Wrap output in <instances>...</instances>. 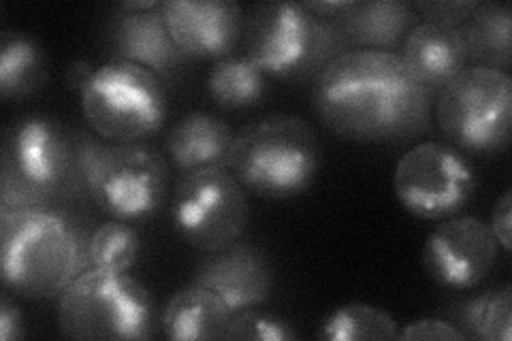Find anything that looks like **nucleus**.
Returning <instances> with one entry per match:
<instances>
[{
    "mask_svg": "<svg viewBox=\"0 0 512 341\" xmlns=\"http://www.w3.org/2000/svg\"><path fill=\"white\" fill-rule=\"evenodd\" d=\"M246 56L267 77L303 81L350 52L338 22L320 20L301 3H261L244 20Z\"/></svg>",
    "mask_w": 512,
    "mask_h": 341,
    "instance_id": "nucleus-5",
    "label": "nucleus"
},
{
    "mask_svg": "<svg viewBox=\"0 0 512 341\" xmlns=\"http://www.w3.org/2000/svg\"><path fill=\"white\" fill-rule=\"evenodd\" d=\"M26 335V324L22 318L20 307L9 297V290L0 297V339L15 341Z\"/></svg>",
    "mask_w": 512,
    "mask_h": 341,
    "instance_id": "nucleus-30",
    "label": "nucleus"
},
{
    "mask_svg": "<svg viewBox=\"0 0 512 341\" xmlns=\"http://www.w3.org/2000/svg\"><path fill=\"white\" fill-rule=\"evenodd\" d=\"M399 327L391 314L370 303H346L333 310L318 329L325 341H393Z\"/></svg>",
    "mask_w": 512,
    "mask_h": 341,
    "instance_id": "nucleus-24",
    "label": "nucleus"
},
{
    "mask_svg": "<svg viewBox=\"0 0 512 341\" xmlns=\"http://www.w3.org/2000/svg\"><path fill=\"white\" fill-rule=\"evenodd\" d=\"M399 341H463L466 337L455 324L440 320V318H421L410 324H404V329L397 333Z\"/></svg>",
    "mask_w": 512,
    "mask_h": 341,
    "instance_id": "nucleus-28",
    "label": "nucleus"
},
{
    "mask_svg": "<svg viewBox=\"0 0 512 341\" xmlns=\"http://www.w3.org/2000/svg\"><path fill=\"white\" fill-rule=\"evenodd\" d=\"M410 5L423 22L461 28V24L470 18V13L476 9L478 3H474V0H436V3H431V0L423 3V0H419V3Z\"/></svg>",
    "mask_w": 512,
    "mask_h": 341,
    "instance_id": "nucleus-27",
    "label": "nucleus"
},
{
    "mask_svg": "<svg viewBox=\"0 0 512 341\" xmlns=\"http://www.w3.org/2000/svg\"><path fill=\"white\" fill-rule=\"evenodd\" d=\"M163 3H158V0H146V3H124L120 5L122 11H154L160 9Z\"/></svg>",
    "mask_w": 512,
    "mask_h": 341,
    "instance_id": "nucleus-33",
    "label": "nucleus"
},
{
    "mask_svg": "<svg viewBox=\"0 0 512 341\" xmlns=\"http://www.w3.org/2000/svg\"><path fill=\"white\" fill-rule=\"evenodd\" d=\"M152 292L128 273L88 269L60 295L58 331L73 341H141L154 335Z\"/></svg>",
    "mask_w": 512,
    "mask_h": 341,
    "instance_id": "nucleus-7",
    "label": "nucleus"
},
{
    "mask_svg": "<svg viewBox=\"0 0 512 341\" xmlns=\"http://www.w3.org/2000/svg\"><path fill=\"white\" fill-rule=\"evenodd\" d=\"M510 226H512V192L506 190L498 199V203H495L491 224H489L495 241H498V246L506 254H510Z\"/></svg>",
    "mask_w": 512,
    "mask_h": 341,
    "instance_id": "nucleus-29",
    "label": "nucleus"
},
{
    "mask_svg": "<svg viewBox=\"0 0 512 341\" xmlns=\"http://www.w3.org/2000/svg\"><path fill=\"white\" fill-rule=\"evenodd\" d=\"M235 133L218 116L205 111L186 113L165 137V152L171 165L182 171L227 167Z\"/></svg>",
    "mask_w": 512,
    "mask_h": 341,
    "instance_id": "nucleus-18",
    "label": "nucleus"
},
{
    "mask_svg": "<svg viewBox=\"0 0 512 341\" xmlns=\"http://www.w3.org/2000/svg\"><path fill=\"white\" fill-rule=\"evenodd\" d=\"M141 254V237L131 222L111 220L88 237V261L92 269L126 273Z\"/></svg>",
    "mask_w": 512,
    "mask_h": 341,
    "instance_id": "nucleus-25",
    "label": "nucleus"
},
{
    "mask_svg": "<svg viewBox=\"0 0 512 341\" xmlns=\"http://www.w3.org/2000/svg\"><path fill=\"white\" fill-rule=\"evenodd\" d=\"M224 339H235V341H297L299 333L291 322L261 312L252 307V310L237 312L231 316L227 333Z\"/></svg>",
    "mask_w": 512,
    "mask_h": 341,
    "instance_id": "nucleus-26",
    "label": "nucleus"
},
{
    "mask_svg": "<svg viewBox=\"0 0 512 341\" xmlns=\"http://www.w3.org/2000/svg\"><path fill=\"white\" fill-rule=\"evenodd\" d=\"M231 316V310L218 295L192 282V286L178 290L167 301L160 327L165 337L173 341L224 339Z\"/></svg>",
    "mask_w": 512,
    "mask_h": 341,
    "instance_id": "nucleus-19",
    "label": "nucleus"
},
{
    "mask_svg": "<svg viewBox=\"0 0 512 341\" xmlns=\"http://www.w3.org/2000/svg\"><path fill=\"white\" fill-rule=\"evenodd\" d=\"M195 284L212 290L229 307L231 314L263 305L274 288V271L267 254L248 241L207 254L197 267Z\"/></svg>",
    "mask_w": 512,
    "mask_h": 341,
    "instance_id": "nucleus-14",
    "label": "nucleus"
},
{
    "mask_svg": "<svg viewBox=\"0 0 512 341\" xmlns=\"http://www.w3.org/2000/svg\"><path fill=\"white\" fill-rule=\"evenodd\" d=\"M88 233L56 207L0 214V278L24 299H54L90 269Z\"/></svg>",
    "mask_w": 512,
    "mask_h": 341,
    "instance_id": "nucleus-3",
    "label": "nucleus"
},
{
    "mask_svg": "<svg viewBox=\"0 0 512 341\" xmlns=\"http://www.w3.org/2000/svg\"><path fill=\"white\" fill-rule=\"evenodd\" d=\"M47 79L43 47L26 32L5 30L0 37V94L5 101H20L39 92Z\"/></svg>",
    "mask_w": 512,
    "mask_h": 341,
    "instance_id": "nucleus-21",
    "label": "nucleus"
},
{
    "mask_svg": "<svg viewBox=\"0 0 512 341\" xmlns=\"http://www.w3.org/2000/svg\"><path fill=\"white\" fill-rule=\"evenodd\" d=\"M419 15L402 0H363L352 5L338 26L350 52H393L402 47Z\"/></svg>",
    "mask_w": 512,
    "mask_h": 341,
    "instance_id": "nucleus-17",
    "label": "nucleus"
},
{
    "mask_svg": "<svg viewBox=\"0 0 512 341\" xmlns=\"http://www.w3.org/2000/svg\"><path fill=\"white\" fill-rule=\"evenodd\" d=\"M79 96L88 128L107 143H148L167 120L163 79L131 62L101 64Z\"/></svg>",
    "mask_w": 512,
    "mask_h": 341,
    "instance_id": "nucleus-8",
    "label": "nucleus"
},
{
    "mask_svg": "<svg viewBox=\"0 0 512 341\" xmlns=\"http://www.w3.org/2000/svg\"><path fill=\"white\" fill-rule=\"evenodd\" d=\"M88 197L107 216L122 222L148 220L165 205L169 165L148 143H107L75 131Z\"/></svg>",
    "mask_w": 512,
    "mask_h": 341,
    "instance_id": "nucleus-6",
    "label": "nucleus"
},
{
    "mask_svg": "<svg viewBox=\"0 0 512 341\" xmlns=\"http://www.w3.org/2000/svg\"><path fill=\"white\" fill-rule=\"evenodd\" d=\"M436 124L463 154L504 152L512 128V79L504 71L468 67L436 94Z\"/></svg>",
    "mask_w": 512,
    "mask_h": 341,
    "instance_id": "nucleus-9",
    "label": "nucleus"
},
{
    "mask_svg": "<svg viewBox=\"0 0 512 341\" xmlns=\"http://www.w3.org/2000/svg\"><path fill=\"white\" fill-rule=\"evenodd\" d=\"M478 180L468 156L451 143H416L397 160L393 190L408 214L442 222L457 216L474 199Z\"/></svg>",
    "mask_w": 512,
    "mask_h": 341,
    "instance_id": "nucleus-11",
    "label": "nucleus"
},
{
    "mask_svg": "<svg viewBox=\"0 0 512 341\" xmlns=\"http://www.w3.org/2000/svg\"><path fill=\"white\" fill-rule=\"evenodd\" d=\"M468 62L508 73L512 64V9L506 3H478L461 24Z\"/></svg>",
    "mask_w": 512,
    "mask_h": 341,
    "instance_id": "nucleus-20",
    "label": "nucleus"
},
{
    "mask_svg": "<svg viewBox=\"0 0 512 341\" xmlns=\"http://www.w3.org/2000/svg\"><path fill=\"white\" fill-rule=\"evenodd\" d=\"M314 128L291 113H274L235 133L227 169L246 192L284 201L308 192L320 169Z\"/></svg>",
    "mask_w": 512,
    "mask_h": 341,
    "instance_id": "nucleus-4",
    "label": "nucleus"
},
{
    "mask_svg": "<svg viewBox=\"0 0 512 341\" xmlns=\"http://www.w3.org/2000/svg\"><path fill=\"white\" fill-rule=\"evenodd\" d=\"M107 47L111 60L137 64L160 79H173L186 62L175 47L160 9L118 11L107 24Z\"/></svg>",
    "mask_w": 512,
    "mask_h": 341,
    "instance_id": "nucleus-15",
    "label": "nucleus"
},
{
    "mask_svg": "<svg viewBox=\"0 0 512 341\" xmlns=\"http://www.w3.org/2000/svg\"><path fill=\"white\" fill-rule=\"evenodd\" d=\"M500 246L489 224L474 216H453L423 246V267L436 284L453 290L474 288L493 271Z\"/></svg>",
    "mask_w": 512,
    "mask_h": 341,
    "instance_id": "nucleus-12",
    "label": "nucleus"
},
{
    "mask_svg": "<svg viewBox=\"0 0 512 341\" xmlns=\"http://www.w3.org/2000/svg\"><path fill=\"white\" fill-rule=\"evenodd\" d=\"M88 194L75 131L47 113H24L0 145V214L52 209Z\"/></svg>",
    "mask_w": 512,
    "mask_h": 341,
    "instance_id": "nucleus-2",
    "label": "nucleus"
},
{
    "mask_svg": "<svg viewBox=\"0 0 512 341\" xmlns=\"http://www.w3.org/2000/svg\"><path fill=\"white\" fill-rule=\"evenodd\" d=\"M453 322L466 339H512V288L504 284L453 307Z\"/></svg>",
    "mask_w": 512,
    "mask_h": 341,
    "instance_id": "nucleus-23",
    "label": "nucleus"
},
{
    "mask_svg": "<svg viewBox=\"0 0 512 341\" xmlns=\"http://www.w3.org/2000/svg\"><path fill=\"white\" fill-rule=\"evenodd\" d=\"M92 75H94V69L86 60H75L69 64L67 71H64V77H67V86L79 94H82V90L86 88Z\"/></svg>",
    "mask_w": 512,
    "mask_h": 341,
    "instance_id": "nucleus-32",
    "label": "nucleus"
},
{
    "mask_svg": "<svg viewBox=\"0 0 512 341\" xmlns=\"http://www.w3.org/2000/svg\"><path fill=\"white\" fill-rule=\"evenodd\" d=\"M312 107L327 131L357 143H408L431 128V94L395 52L352 50L314 77Z\"/></svg>",
    "mask_w": 512,
    "mask_h": 341,
    "instance_id": "nucleus-1",
    "label": "nucleus"
},
{
    "mask_svg": "<svg viewBox=\"0 0 512 341\" xmlns=\"http://www.w3.org/2000/svg\"><path fill=\"white\" fill-rule=\"evenodd\" d=\"M207 92L224 111L254 109L267 94V75L246 54H231L214 62L207 75Z\"/></svg>",
    "mask_w": 512,
    "mask_h": 341,
    "instance_id": "nucleus-22",
    "label": "nucleus"
},
{
    "mask_svg": "<svg viewBox=\"0 0 512 341\" xmlns=\"http://www.w3.org/2000/svg\"><path fill=\"white\" fill-rule=\"evenodd\" d=\"M312 15L320 20L338 22L342 15L355 5V0H325V3H301Z\"/></svg>",
    "mask_w": 512,
    "mask_h": 341,
    "instance_id": "nucleus-31",
    "label": "nucleus"
},
{
    "mask_svg": "<svg viewBox=\"0 0 512 341\" xmlns=\"http://www.w3.org/2000/svg\"><path fill=\"white\" fill-rule=\"evenodd\" d=\"M160 13L186 60H222L244 37V11L231 0H167Z\"/></svg>",
    "mask_w": 512,
    "mask_h": 341,
    "instance_id": "nucleus-13",
    "label": "nucleus"
},
{
    "mask_svg": "<svg viewBox=\"0 0 512 341\" xmlns=\"http://www.w3.org/2000/svg\"><path fill=\"white\" fill-rule=\"evenodd\" d=\"M171 218L190 248L214 254L244 237L250 220L246 190L227 167L184 173L173 190Z\"/></svg>",
    "mask_w": 512,
    "mask_h": 341,
    "instance_id": "nucleus-10",
    "label": "nucleus"
},
{
    "mask_svg": "<svg viewBox=\"0 0 512 341\" xmlns=\"http://www.w3.org/2000/svg\"><path fill=\"white\" fill-rule=\"evenodd\" d=\"M399 58L434 96L468 69L461 30L431 22H419L410 30Z\"/></svg>",
    "mask_w": 512,
    "mask_h": 341,
    "instance_id": "nucleus-16",
    "label": "nucleus"
}]
</instances>
